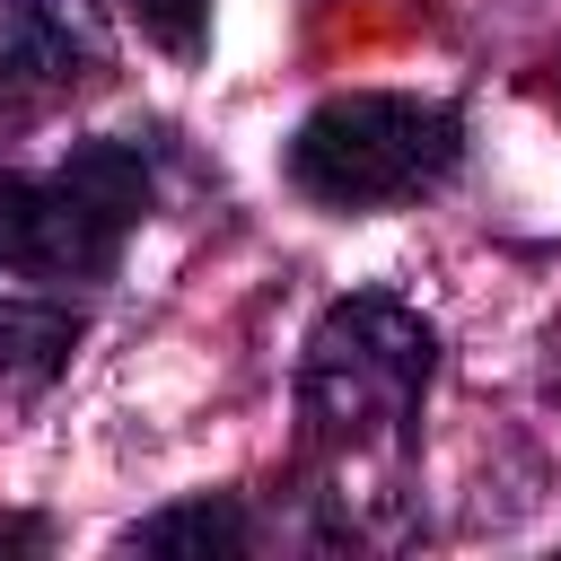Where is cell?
<instances>
[{
  "label": "cell",
  "instance_id": "cell-1",
  "mask_svg": "<svg viewBox=\"0 0 561 561\" xmlns=\"http://www.w3.org/2000/svg\"><path fill=\"white\" fill-rule=\"evenodd\" d=\"M438 377V333L394 289H351L298 351V473L324 543H386L412 517V438Z\"/></svg>",
  "mask_w": 561,
  "mask_h": 561
},
{
  "label": "cell",
  "instance_id": "cell-2",
  "mask_svg": "<svg viewBox=\"0 0 561 561\" xmlns=\"http://www.w3.org/2000/svg\"><path fill=\"white\" fill-rule=\"evenodd\" d=\"M158 202L140 140H79L53 167H0V272L35 289L114 280L123 245Z\"/></svg>",
  "mask_w": 561,
  "mask_h": 561
},
{
  "label": "cell",
  "instance_id": "cell-3",
  "mask_svg": "<svg viewBox=\"0 0 561 561\" xmlns=\"http://www.w3.org/2000/svg\"><path fill=\"white\" fill-rule=\"evenodd\" d=\"M289 184L316 210H403L421 193H438L465 167V114L438 96H386V88H351L324 96L298 131H289Z\"/></svg>",
  "mask_w": 561,
  "mask_h": 561
},
{
  "label": "cell",
  "instance_id": "cell-4",
  "mask_svg": "<svg viewBox=\"0 0 561 561\" xmlns=\"http://www.w3.org/2000/svg\"><path fill=\"white\" fill-rule=\"evenodd\" d=\"M114 70L105 0H0V114H53Z\"/></svg>",
  "mask_w": 561,
  "mask_h": 561
},
{
  "label": "cell",
  "instance_id": "cell-5",
  "mask_svg": "<svg viewBox=\"0 0 561 561\" xmlns=\"http://www.w3.org/2000/svg\"><path fill=\"white\" fill-rule=\"evenodd\" d=\"M70 351H79V316L61 298L0 289V386H44V377H61Z\"/></svg>",
  "mask_w": 561,
  "mask_h": 561
},
{
  "label": "cell",
  "instance_id": "cell-6",
  "mask_svg": "<svg viewBox=\"0 0 561 561\" xmlns=\"http://www.w3.org/2000/svg\"><path fill=\"white\" fill-rule=\"evenodd\" d=\"M123 543H131V552H245L254 526H245V508H237L228 491H202V500H175V508L140 517Z\"/></svg>",
  "mask_w": 561,
  "mask_h": 561
},
{
  "label": "cell",
  "instance_id": "cell-7",
  "mask_svg": "<svg viewBox=\"0 0 561 561\" xmlns=\"http://www.w3.org/2000/svg\"><path fill=\"white\" fill-rule=\"evenodd\" d=\"M123 9H131V26H140L158 53L202 61V44H210V0H123Z\"/></svg>",
  "mask_w": 561,
  "mask_h": 561
},
{
  "label": "cell",
  "instance_id": "cell-8",
  "mask_svg": "<svg viewBox=\"0 0 561 561\" xmlns=\"http://www.w3.org/2000/svg\"><path fill=\"white\" fill-rule=\"evenodd\" d=\"M0 543H44V526H9V517H0Z\"/></svg>",
  "mask_w": 561,
  "mask_h": 561
}]
</instances>
